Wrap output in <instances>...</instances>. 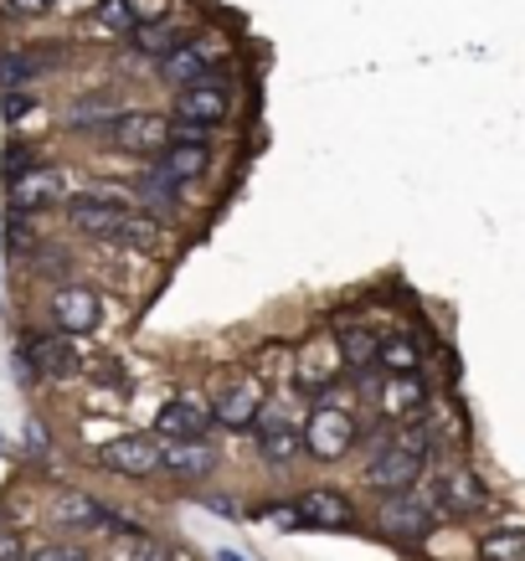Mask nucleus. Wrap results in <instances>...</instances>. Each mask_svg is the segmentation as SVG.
Returning <instances> with one entry per match:
<instances>
[{
	"instance_id": "11",
	"label": "nucleus",
	"mask_w": 525,
	"mask_h": 561,
	"mask_svg": "<svg viewBox=\"0 0 525 561\" xmlns=\"http://www.w3.org/2000/svg\"><path fill=\"white\" fill-rule=\"evenodd\" d=\"M221 469V448L212 438H175L160 443V474L186 484V490H206Z\"/></svg>"
},
{
	"instance_id": "7",
	"label": "nucleus",
	"mask_w": 525,
	"mask_h": 561,
	"mask_svg": "<svg viewBox=\"0 0 525 561\" xmlns=\"http://www.w3.org/2000/svg\"><path fill=\"white\" fill-rule=\"evenodd\" d=\"M103 150L129 154V160H155L170 145V114L166 108H119L114 124L103 129Z\"/></svg>"
},
{
	"instance_id": "15",
	"label": "nucleus",
	"mask_w": 525,
	"mask_h": 561,
	"mask_svg": "<svg viewBox=\"0 0 525 561\" xmlns=\"http://www.w3.org/2000/svg\"><path fill=\"white\" fill-rule=\"evenodd\" d=\"M335 381H345V366H340V351L330 335H309L305 345H294V391L320 397Z\"/></svg>"
},
{
	"instance_id": "3",
	"label": "nucleus",
	"mask_w": 525,
	"mask_h": 561,
	"mask_svg": "<svg viewBox=\"0 0 525 561\" xmlns=\"http://www.w3.org/2000/svg\"><path fill=\"white\" fill-rule=\"evenodd\" d=\"M16 366H21V381H32V387H36V381H68V376L83 371L88 360H83L78 335L42 324V330H26V335H21Z\"/></svg>"
},
{
	"instance_id": "5",
	"label": "nucleus",
	"mask_w": 525,
	"mask_h": 561,
	"mask_svg": "<svg viewBox=\"0 0 525 561\" xmlns=\"http://www.w3.org/2000/svg\"><path fill=\"white\" fill-rule=\"evenodd\" d=\"M433 505H438L443 520H475V515L490 511V484L479 474L469 459H454V463H433Z\"/></svg>"
},
{
	"instance_id": "26",
	"label": "nucleus",
	"mask_w": 525,
	"mask_h": 561,
	"mask_svg": "<svg viewBox=\"0 0 525 561\" xmlns=\"http://www.w3.org/2000/svg\"><path fill=\"white\" fill-rule=\"evenodd\" d=\"M475 557L479 561H525V520H505V526L479 530Z\"/></svg>"
},
{
	"instance_id": "17",
	"label": "nucleus",
	"mask_w": 525,
	"mask_h": 561,
	"mask_svg": "<svg viewBox=\"0 0 525 561\" xmlns=\"http://www.w3.org/2000/svg\"><path fill=\"white\" fill-rule=\"evenodd\" d=\"M170 119H191V124H206V129H227L232 124V88H181L170 93Z\"/></svg>"
},
{
	"instance_id": "35",
	"label": "nucleus",
	"mask_w": 525,
	"mask_h": 561,
	"mask_svg": "<svg viewBox=\"0 0 525 561\" xmlns=\"http://www.w3.org/2000/svg\"><path fill=\"white\" fill-rule=\"evenodd\" d=\"M36 114V93L32 88H11L5 93V124H26Z\"/></svg>"
},
{
	"instance_id": "39",
	"label": "nucleus",
	"mask_w": 525,
	"mask_h": 561,
	"mask_svg": "<svg viewBox=\"0 0 525 561\" xmlns=\"http://www.w3.org/2000/svg\"><path fill=\"white\" fill-rule=\"evenodd\" d=\"M26 443H32V454H47V433H42V423H26Z\"/></svg>"
},
{
	"instance_id": "38",
	"label": "nucleus",
	"mask_w": 525,
	"mask_h": 561,
	"mask_svg": "<svg viewBox=\"0 0 525 561\" xmlns=\"http://www.w3.org/2000/svg\"><path fill=\"white\" fill-rule=\"evenodd\" d=\"M52 5H57V0H5L11 16H47Z\"/></svg>"
},
{
	"instance_id": "2",
	"label": "nucleus",
	"mask_w": 525,
	"mask_h": 561,
	"mask_svg": "<svg viewBox=\"0 0 525 561\" xmlns=\"http://www.w3.org/2000/svg\"><path fill=\"white\" fill-rule=\"evenodd\" d=\"M129 211H135V196L129 186H103V191H88V196H68L62 206V221L83 242H99V248H119L124 242V227H129Z\"/></svg>"
},
{
	"instance_id": "34",
	"label": "nucleus",
	"mask_w": 525,
	"mask_h": 561,
	"mask_svg": "<svg viewBox=\"0 0 525 561\" xmlns=\"http://www.w3.org/2000/svg\"><path fill=\"white\" fill-rule=\"evenodd\" d=\"M32 561H93V557H88V546H78V541H47L32 551Z\"/></svg>"
},
{
	"instance_id": "19",
	"label": "nucleus",
	"mask_w": 525,
	"mask_h": 561,
	"mask_svg": "<svg viewBox=\"0 0 525 561\" xmlns=\"http://www.w3.org/2000/svg\"><path fill=\"white\" fill-rule=\"evenodd\" d=\"M114 505H103L99 494L88 490H57L52 494V526L57 530H103L109 536Z\"/></svg>"
},
{
	"instance_id": "8",
	"label": "nucleus",
	"mask_w": 525,
	"mask_h": 561,
	"mask_svg": "<svg viewBox=\"0 0 525 561\" xmlns=\"http://www.w3.org/2000/svg\"><path fill=\"white\" fill-rule=\"evenodd\" d=\"M47 324L52 330H68L78 341H83V335H99L103 330V294L68 273V278L47 294Z\"/></svg>"
},
{
	"instance_id": "16",
	"label": "nucleus",
	"mask_w": 525,
	"mask_h": 561,
	"mask_svg": "<svg viewBox=\"0 0 525 561\" xmlns=\"http://www.w3.org/2000/svg\"><path fill=\"white\" fill-rule=\"evenodd\" d=\"M68 196H72V191H68V171H62V165H52V160L5 186V206H21V211H36V217H42V211H62V206H68Z\"/></svg>"
},
{
	"instance_id": "25",
	"label": "nucleus",
	"mask_w": 525,
	"mask_h": 561,
	"mask_svg": "<svg viewBox=\"0 0 525 561\" xmlns=\"http://www.w3.org/2000/svg\"><path fill=\"white\" fill-rule=\"evenodd\" d=\"M206 72H212V68L202 62V51H196V47L186 42V47L170 51L166 62H155V83L170 88V93H181V88H202V83H206Z\"/></svg>"
},
{
	"instance_id": "12",
	"label": "nucleus",
	"mask_w": 525,
	"mask_h": 561,
	"mask_svg": "<svg viewBox=\"0 0 525 561\" xmlns=\"http://www.w3.org/2000/svg\"><path fill=\"white\" fill-rule=\"evenodd\" d=\"M99 469L114 479H145L160 474V438L155 433H114V438L99 448Z\"/></svg>"
},
{
	"instance_id": "28",
	"label": "nucleus",
	"mask_w": 525,
	"mask_h": 561,
	"mask_svg": "<svg viewBox=\"0 0 525 561\" xmlns=\"http://www.w3.org/2000/svg\"><path fill=\"white\" fill-rule=\"evenodd\" d=\"M47 51H32V47H16V51H5L0 57V83H5V93L11 88H32L42 72H47Z\"/></svg>"
},
{
	"instance_id": "33",
	"label": "nucleus",
	"mask_w": 525,
	"mask_h": 561,
	"mask_svg": "<svg viewBox=\"0 0 525 561\" xmlns=\"http://www.w3.org/2000/svg\"><path fill=\"white\" fill-rule=\"evenodd\" d=\"M129 561H175V551H170V541H160L155 530H145V536L129 541Z\"/></svg>"
},
{
	"instance_id": "36",
	"label": "nucleus",
	"mask_w": 525,
	"mask_h": 561,
	"mask_svg": "<svg viewBox=\"0 0 525 561\" xmlns=\"http://www.w3.org/2000/svg\"><path fill=\"white\" fill-rule=\"evenodd\" d=\"M0 561H32V546H26V536L11 526H0Z\"/></svg>"
},
{
	"instance_id": "24",
	"label": "nucleus",
	"mask_w": 525,
	"mask_h": 561,
	"mask_svg": "<svg viewBox=\"0 0 525 561\" xmlns=\"http://www.w3.org/2000/svg\"><path fill=\"white\" fill-rule=\"evenodd\" d=\"M155 165H160V171H170L175 181L196 186V181H206V175H212V165H217V145H166V150L155 154Z\"/></svg>"
},
{
	"instance_id": "14",
	"label": "nucleus",
	"mask_w": 525,
	"mask_h": 561,
	"mask_svg": "<svg viewBox=\"0 0 525 561\" xmlns=\"http://www.w3.org/2000/svg\"><path fill=\"white\" fill-rule=\"evenodd\" d=\"M150 433L160 443H175V438H212L217 433V423H212V397H202V391H175L166 408L155 412Z\"/></svg>"
},
{
	"instance_id": "22",
	"label": "nucleus",
	"mask_w": 525,
	"mask_h": 561,
	"mask_svg": "<svg viewBox=\"0 0 525 561\" xmlns=\"http://www.w3.org/2000/svg\"><path fill=\"white\" fill-rule=\"evenodd\" d=\"M139 5L135 0H93V11H88V32L99 36V42H124L129 47V36L139 32Z\"/></svg>"
},
{
	"instance_id": "23",
	"label": "nucleus",
	"mask_w": 525,
	"mask_h": 561,
	"mask_svg": "<svg viewBox=\"0 0 525 561\" xmlns=\"http://www.w3.org/2000/svg\"><path fill=\"white\" fill-rule=\"evenodd\" d=\"M191 42V26H175V21H139V32L129 36V51L145 57V62H166L175 47H186Z\"/></svg>"
},
{
	"instance_id": "4",
	"label": "nucleus",
	"mask_w": 525,
	"mask_h": 561,
	"mask_svg": "<svg viewBox=\"0 0 525 561\" xmlns=\"http://www.w3.org/2000/svg\"><path fill=\"white\" fill-rule=\"evenodd\" d=\"M248 438H253V454L269 474H294L299 463H309L305 459V423H299L284 402H273V397H269V408H263V417L253 423Z\"/></svg>"
},
{
	"instance_id": "6",
	"label": "nucleus",
	"mask_w": 525,
	"mask_h": 561,
	"mask_svg": "<svg viewBox=\"0 0 525 561\" xmlns=\"http://www.w3.org/2000/svg\"><path fill=\"white\" fill-rule=\"evenodd\" d=\"M376 526L387 530L397 546H423L438 536L443 515H438V505H433L427 490H402V494L376 500Z\"/></svg>"
},
{
	"instance_id": "31",
	"label": "nucleus",
	"mask_w": 525,
	"mask_h": 561,
	"mask_svg": "<svg viewBox=\"0 0 525 561\" xmlns=\"http://www.w3.org/2000/svg\"><path fill=\"white\" fill-rule=\"evenodd\" d=\"M191 500H196L202 511L221 515V520H242V515H248V505H242L238 490H191Z\"/></svg>"
},
{
	"instance_id": "37",
	"label": "nucleus",
	"mask_w": 525,
	"mask_h": 561,
	"mask_svg": "<svg viewBox=\"0 0 525 561\" xmlns=\"http://www.w3.org/2000/svg\"><path fill=\"white\" fill-rule=\"evenodd\" d=\"M93 381H103V387H114V391L129 387V376H124L119 360H99V371H93Z\"/></svg>"
},
{
	"instance_id": "1",
	"label": "nucleus",
	"mask_w": 525,
	"mask_h": 561,
	"mask_svg": "<svg viewBox=\"0 0 525 561\" xmlns=\"http://www.w3.org/2000/svg\"><path fill=\"white\" fill-rule=\"evenodd\" d=\"M361 397L351 391V381H335L330 391L309 397L305 417V459L320 469H340L361 454Z\"/></svg>"
},
{
	"instance_id": "18",
	"label": "nucleus",
	"mask_w": 525,
	"mask_h": 561,
	"mask_svg": "<svg viewBox=\"0 0 525 561\" xmlns=\"http://www.w3.org/2000/svg\"><path fill=\"white\" fill-rule=\"evenodd\" d=\"M186 181H175L170 171H160L155 160H145L139 165V175L129 181V196H135V206H145V211H155V217H166L170 211H181V202H186Z\"/></svg>"
},
{
	"instance_id": "20",
	"label": "nucleus",
	"mask_w": 525,
	"mask_h": 561,
	"mask_svg": "<svg viewBox=\"0 0 525 561\" xmlns=\"http://www.w3.org/2000/svg\"><path fill=\"white\" fill-rule=\"evenodd\" d=\"M119 108H129L119 88H93V93H83V99L68 108V129L72 135H103Z\"/></svg>"
},
{
	"instance_id": "40",
	"label": "nucleus",
	"mask_w": 525,
	"mask_h": 561,
	"mask_svg": "<svg viewBox=\"0 0 525 561\" xmlns=\"http://www.w3.org/2000/svg\"><path fill=\"white\" fill-rule=\"evenodd\" d=\"M217 561H248V557H242V551H232V546H221Z\"/></svg>"
},
{
	"instance_id": "10",
	"label": "nucleus",
	"mask_w": 525,
	"mask_h": 561,
	"mask_svg": "<svg viewBox=\"0 0 525 561\" xmlns=\"http://www.w3.org/2000/svg\"><path fill=\"white\" fill-rule=\"evenodd\" d=\"M324 335L335 341L345 376L372 371L376 356H381V330H376V324L366 320L361 309H340V314H330V324H324Z\"/></svg>"
},
{
	"instance_id": "9",
	"label": "nucleus",
	"mask_w": 525,
	"mask_h": 561,
	"mask_svg": "<svg viewBox=\"0 0 525 561\" xmlns=\"http://www.w3.org/2000/svg\"><path fill=\"white\" fill-rule=\"evenodd\" d=\"M299 500V515H305V530H335V536H345V530L361 526V505L356 494L345 490V484H309V490L294 494Z\"/></svg>"
},
{
	"instance_id": "27",
	"label": "nucleus",
	"mask_w": 525,
	"mask_h": 561,
	"mask_svg": "<svg viewBox=\"0 0 525 561\" xmlns=\"http://www.w3.org/2000/svg\"><path fill=\"white\" fill-rule=\"evenodd\" d=\"M0 227H5V248H11V253L16 257H32L36 248H42V217H36V211H21V206H5V221H0Z\"/></svg>"
},
{
	"instance_id": "29",
	"label": "nucleus",
	"mask_w": 525,
	"mask_h": 561,
	"mask_svg": "<svg viewBox=\"0 0 525 561\" xmlns=\"http://www.w3.org/2000/svg\"><path fill=\"white\" fill-rule=\"evenodd\" d=\"M258 520H263V526H269V530H278V536H299V530H305V515H299V500H278V494L258 505Z\"/></svg>"
},
{
	"instance_id": "32",
	"label": "nucleus",
	"mask_w": 525,
	"mask_h": 561,
	"mask_svg": "<svg viewBox=\"0 0 525 561\" xmlns=\"http://www.w3.org/2000/svg\"><path fill=\"white\" fill-rule=\"evenodd\" d=\"M191 47L202 51L206 68H227V62H232V42H227V32H191Z\"/></svg>"
},
{
	"instance_id": "13",
	"label": "nucleus",
	"mask_w": 525,
	"mask_h": 561,
	"mask_svg": "<svg viewBox=\"0 0 525 561\" xmlns=\"http://www.w3.org/2000/svg\"><path fill=\"white\" fill-rule=\"evenodd\" d=\"M263 408H269V391L258 387L253 376L212 391V423H217V433H232V438H248L253 423L263 417Z\"/></svg>"
},
{
	"instance_id": "21",
	"label": "nucleus",
	"mask_w": 525,
	"mask_h": 561,
	"mask_svg": "<svg viewBox=\"0 0 525 561\" xmlns=\"http://www.w3.org/2000/svg\"><path fill=\"white\" fill-rule=\"evenodd\" d=\"M376 366L391 371V376H423L427 371V351L407 324H397V330H381V356H376Z\"/></svg>"
},
{
	"instance_id": "30",
	"label": "nucleus",
	"mask_w": 525,
	"mask_h": 561,
	"mask_svg": "<svg viewBox=\"0 0 525 561\" xmlns=\"http://www.w3.org/2000/svg\"><path fill=\"white\" fill-rule=\"evenodd\" d=\"M36 165H47V160H42V150H36V145H26V139H11V145H5V160H0V181L11 186V181H21L26 171H36Z\"/></svg>"
}]
</instances>
